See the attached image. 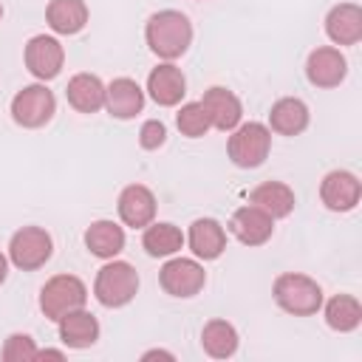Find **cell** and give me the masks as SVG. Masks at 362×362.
Masks as SVG:
<instances>
[{"instance_id": "obj_28", "label": "cell", "mask_w": 362, "mask_h": 362, "mask_svg": "<svg viewBox=\"0 0 362 362\" xmlns=\"http://www.w3.org/2000/svg\"><path fill=\"white\" fill-rule=\"evenodd\" d=\"M175 124H178V130L184 133V136H189V139H201L212 124H209V116H206V110H204V105L201 102H187V105H181V110L175 113Z\"/></svg>"}, {"instance_id": "obj_10", "label": "cell", "mask_w": 362, "mask_h": 362, "mask_svg": "<svg viewBox=\"0 0 362 362\" xmlns=\"http://www.w3.org/2000/svg\"><path fill=\"white\" fill-rule=\"evenodd\" d=\"M362 184L348 170H331L320 184V198L331 212H348L359 204Z\"/></svg>"}, {"instance_id": "obj_30", "label": "cell", "mask_w": 362, "mask_h": 362, "mask_svg": "<svg viewBox=\"0 0 362 362\" xmlns=\"http://www.w3.org/2000/svg\"><path fill=\"white\" fill-rule=\"evenodd\" d=\"M164 141H167V127H164V122L147 119V122L141 124V130H139V144H141L144 150H158Z\"/></svg>"}, {"instance_id": "obj_5", "label": "cell", "mask_w": 362, "mask_h": 362, "mask_svg": "<svg viewBox=\"0 0 362 362\" xmlns=\"http://www.w3.org/2000/svg\"><path fill=\"white\" fill-rule=\"evenodd\" d=\"M85 300H88V288L79 277L74 274H57L51 277L42 291H40V308L48 320H59L65 317L68 311H76V308H85Z\"/></svg>"}, {"instance_id": "obj_29", "label": "cell", "mask_w": 362, "mask_h": 362, "mask_svg": "<svg viewBox=\"0 0 362 362\" xmlns=\"http://www.w3.org/2000/svg\"><path fill=\"white\" fill-rule=\"evenodd\" d=\"M3 359L6 362H28L37 359V345L28 334H11L3 345Z\"/></svg>"}, {"instance_id": "obj_15", "label": "cell", "mask_w": 362, "mask_h": 362, "mask_svg": "<svg viewBox=\"0 0 362 362\" xmlns=\"http://www.w3.org/2000/svg\"><path fill=\"white\" fill-rule=\"evenodd\" d=\"M147 93L161 107L178 105L187 93V79H184L181 68H175L173 62H164V65L153 68L150 76H147Z\"/></svg>"}, {"instance_id": "obj_13", "label": "cell", "mask_w": 362, "mask_h": 362, "mask_svg": "<svg viewBox=\"0 0 362 362\" xmlns=\"http://www.w3.org/2000/svg\"><path fill=\"white\" fill-rule=\"evenodd\" d=\"M229 229H232V235L240 243H246V246H263L272 238V232H274V218L266 215L260 206L246 204V206H240V209L232 212Z\"/></svg>"}, {"instance_id": "obj_34", "label": "cell", "mask_w": 362, "mask_h": 362, "mask_svg": "<svg viewBox=\"0 0 362 362\" xmlns=\"http://www.w3.org/2000/svg\"><path fill=\"white\" fill-rule=\"evenodd\" d=\"M0 17H3V6H0Z\"/></svg>"}, {"instance_id": "obj_32", "label": "cell", "mask_w": 362, "mask_h": 362, "mask_svg": "<svg viewBox=\"0 0 362 362\" xmlns=\"http://www.w3.org/2000/svg\"><path fill=\"white\" fill-rule=\"evenodd\" d=\"M65 359V354L62 351H51V348H45V351H37V359Z\"/></svg>"}, {"instance_id": "obj_18", "label": "cell", "mask_w": 362, "mask_h": 362, "mask_svg": "<svg viewBox=\"0 0 362 362\" xmlns=\"http://www.w3.org/2000/svg\"><path fill=\"white\" fill-rule=\"evenodd\" d=\"M187 243H189V249H192L195 257H201V260H215V257H221L223 249H226V232H223V226H221L215 218H198V221H192V226H189Z\"/></svg>"}, {"instance_id": "obj_24", "label": "cell", "mask_w": 362, "mask_h": 362, "mask_svg": "<svg viewBox=\"0 0 362 362\" xmlns=\"http://www.w3.org/2000/svg\"><path fill=\"white\" fill-rule=\"evenodd\" d=\"M45 20L57 34H79L88 23L85 0H51L45 8Z\"/></svg>"}, {"instance_id": "obj_22", "label": "cell", "mask_w": 362, "mask_h": 362, "mask_svg": "<svg viewBox=\"0 0 362 362\" xmlns=\"http://www.w3.org/2000/svg\"><path fill=\"white\" fill-rule=\"evenodd\" d=\"M249 204L260 206L272 218H286L294 209V189L288 184H283V181H263L260 187L252 189Z\"/></svg>"}, {"instance_id": "obj_9", "label": "cell", "mask_w": 362, "mask_h": 362, "mask_svg": "<svg viewBox=\"0 0 362 362\" xmlns=\"http://www.w3.org/2000/svg\"><path fill=\"white\" fill-rule=\"evenodd\" d=\"M62 62H65V48H62V42L57 37L37 34V37H31L25 42V68L37 79L48 82V79L59 76Z\"/></svg>"}, {"instance_id": "obj_19", "label": "cell", "mask_w": 362, "mask_h": 362, "mask_svg": "<svg viewBox=\"0 0 362 362\" xmlns=\"http://www.w3.org/2000/svg\"><path fill=\"white\" fill-rule=\"evenodd\" d=\"M57 325H59V339L68 348H90L99 339V322L85 308L68 311L65 317L57 320Z\"/></svg>"}, {"instance_id": "obj_4", "label": "cell", "mask_w": 362, "mask_h": 362, "mask_svg": "<svg viewBox=\"0 0 362 362\" xmlns=\"http://www.w3.org/2000/svg\"><path fill=\"white\" fill-rule=\"evenodd\" d=\"M229 141H226V153L232 158L235 167L243 170H255L266 161L269 150H272V130L260 122H246L238 124L235 130H229Z\"/></svg>"}, {"instance_id": "obj_3", "label": "cell", "mask_w": 362, "mask_h": 362, "mask_svg": "<svg viewBox=\"0 0 362 362\" xmlns=\"http://www.w3.org/2000/svg\"><path fill=\"white\" fill-rule=\"evenodd\" d=\"M139 291V274L130 263L124 260H107L99 272H96V283H93V294L105 308H122L127 305Z\"/></svg>"}, {"instance_id": "obj_6", "label": "cell", "mask_w": 362, "mask_h": 362, "mask_svg": "<svg viewBox=\"0 0 362 362\" xmlns=\"http://www.w3.org/2000/svg\"><path fill=\"white\" fill-rule=\"evenodd\" d=\"M51 252H54V240L42 226H23L8 240V260L23 272H34L45 266L51 260Z\"/></svg>"}, {"instance_id": "obj_7", "label": "cell", "mask_w": 362, "mask_h": 362, "mask_svg": "<svg viewBox=\"0 0 362 362\" xmlns=\"http://www.w3.org/2000/svg\"><path fill=\"white\" fill-rule=\"evenodd\" d=\"M54 110H57V99L45 85H25L11 99V119L28 130L48 124Z\"/></svg>"}, {"instance_id": "obj_23", "label": "cell", "mask_w": 362, "mask_h": 362, "mask_svg": "<svg viewBox=\"0 0 362 362\" xmlns=\"http://www.w3.org/2000/svg\"><path fill=\"white\" fill-rule=\"evenodd\" d=\"M85 246L90 255L110 260L124 249V229L113 221H93L85 229Z\"/></svg>"}, {"instance_id": "obj_8", "label": "cell", "mask_w": 362, "mask_h": 362, "mask_svg": "<svg viewBox=\"0 0 362 362\" xmlns=\"http://www.w3.org/2000/svg\"><path fill=\"white\" fill-rule=\"evenodd\" d=\"M158 283L161 288L170 294V297H195L204 283H206V272L198 260H189V257H173L161 266L158 272Z\"/></svg>"}, {"instance_id": "obj_14", "label": "cell", "mask_w": 362, "mask_h": 362, "mask_svg": "<svg viewBox=\"0 0 362 362\" xmlns=\"http://www.w3.org/2000/svg\"><path fill=\"white\" fill-rule=\"evenodd\" d=\"M119 218L124 226L144 229L156 218V195L144 184H130L119 195Z\"/></svg>"}, {"instance_id": "obj_11", "label": "cell", "mask_w": 362, "mask_h": 362, "mask_svg": "<svg viewBox=\"0 0 362 362\" xmlns=\"http://www.w3.org/2000/svg\"><path fill=\"white\" fill-rule=\"evenodd\" d=\"M345 74H348V62L339 54V48L322 45V48H314L305 59V76L317 88H337L345 79Z\"/></svg>"}, {"instance_id": "obj_17", "label": "cell", "mask_w": 362, "mask_h": 362, "mask_svg": "<svg viewBox=\"0 0 362 362\" xmlns=\"http://www.w3.org/2000/svg\"><path fill=\"white\" fill-rule=\"evenodd\" d=\"M325 34L337 45H356L362 40V8L356 3H339L325 17Z\"/></svg>"}, {"instance_id": "obj_31", "label": "cell", "mask_w": 362, "mask_h": 362, "mask_svg": "<svg viewBox=\"0 0 362 362\" xmlns=\"http://www.w3.org/2000/svg\"><path fill=\"white\" fill-rule=\"evenodd\" d=\"M141 359H170V362H173L175 356H173L170 351H147V354H144Z\"/></svg>"}, {"instance_id": "obj_12", "label": "cell", "mask_w": 362, "mask_h": 362, "mask_svg": "<svg viewBox=\"0 0 362 362\" xmlns=\"http://www.w3.org/2000/svg\"><path fill=\"white\" fill-rule=\"evenodd\" d=\"M201 105H204V110H206V116H209V124H212L215 130L229 133V130H235V127L240 124V119H243V105H240V99H238L229 88L215 85V88L204 90Z\"/></svg>"}, {"instance_id": "obj_25", "label": "cell", "mask_w": 362, "mask_h": 362, "mask_svg": "<svg viewBox=\"0 0 362 362\" xmlns=\"http://www.w3.org/2000/svg\"><path fill=\"white\" fill-rule=\"evenodd\" d=\"M141 246L150 257H170L184 246V232L175 223H147L141 235Z\"/></svg>"}, {"instance_id": "obj_2", "label": "cell", "mask_w": 362, "mask_h": 362, "mask_svg": "<svg viewBox=\"0 0 362 362\" xmlns=\"http://www.w3.org/2000/svg\"><path fill=\"white\" fill-rule=\"evenodd\" d=\"M272 294H274V303L294 317H311L322 308V288L308 274H297V272L280 274L274 280Z\"/></svg>"}, {"instance_id": "obj_33", "label": "cell", "mask_w": 362, "mask_h": 362, "mask_svg": "<svg viewBox=\"0 0 362 362\" xmlns=\"http://www.w3.org/2000/svg\"><path fill=\"white\" fill-rule=\"evenodd\" d=\"M6 274H8V257L0 252V286L6 283Z\"/></svg>"}, {"instance_id": "obj_16", "label": "cell", "mask_w": 362, "mask_h": 362, "mask_svg": "<svg viewBox=\"0 0 362 362\" xmlns=\"http://www.w3.org/2000/svg\"><path fill=\"white\" fill-rule=\"evenodd\" d=\"M105 107L116 119H133L144 107V90L130 76H116L110 85H105Z\"/></svg>"}, {"instance_id": "obj_21", "label": "cell", "mask_w": 362, "mask_h": 362, "mask_svg": "<svg viewBox=\"0 0 362 362\" xmlns=\"http://www.w3.org/2000/svg\"><path fill=\"white\" fill-rule=\"evenodd\" d=\"M65 96H68V105L79 113H96L99 107H105V85L93 74L71 76V82L65 88Z\"/></svg>"}, {"instance_id": "obj_20", "label": "cell", "mask_w": 362, "mask_h": 362, "mask_svg": "<svg viewBox=\"0 0 362 362\" xmlns=\"http://www.w3.org/2000/svg\"><path fill=\"white\" fill-rule=\"evenodd\" d=\"M269 124L280 136H297L308 127V107L297 96H283L269 110Z\"/></svg>"}, {"instance_id": "obj_27", "label": "cell", "mask_w": 362, "mask_h": 362, "mask_svg": "<svg viewBox=\"0 0 362 362\" xmlns=\"http://www.w3.org/2000/svg\"><path fill=\"white\" fill-rule=\"evenodd\" d=\"M325 322H328V328H334L339 334H348V331L359 328V322H362L359 300L351 297V294H334L325 303Z\"/></svg>"}, {"instance_id": "obj_26", "label": "cell", "mask_w": 362, "mask_h": 362, "mask_svg": "<svg viewBox=\"0 0 362 362\" xmlns=\"http://www.w3.org/2000/svg\"><path fill=\"white\" fill-rule=\"evenodd\" d=\"M201 345L212 359H229L238 351V331L226 320H209L201 331Z\"/></svg>"}, {"instance_id": "obj_1", "label": "cell", "mask_w": 362, "mask_h": 362, "mask_svg": "<svg viewBox=\"0 0 362 362\" xmlns=\"http://www.w3.org/2000/svg\"><path fill=\"white\" fill-rule=\"evenodd\" d=\"M144 40L150 45V51L161 59H175L181 57L189 42H192V23L187 20V14L175 11V8H164L156 11L147 25H144Z\"/></svg>"}]
</instances>
